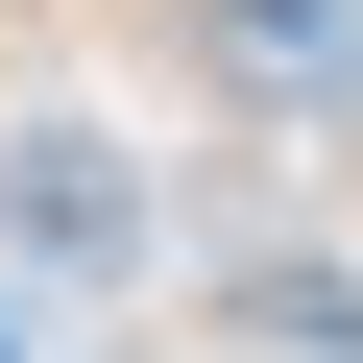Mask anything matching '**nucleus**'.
I'll return each mask as SVG.
<instances>
[{
    "instance_id": "nucleus-1",
    "label": "nucleus",
    "mask_w": 363,
    "mask_h": 363,
    "mask_svg": "<svg viewBox=\"0 0 363 363\" xmlns=\"http://www.w3.org/2000/svg\"><path fill=\"white\" fill-rule=\"evenodd\" d=\"M218 49L267 97H363V0H218Z\"/></svg>"
},
{
    "instance_id": "nucleus-2",
    "label": "nucleus",
    "mask_w": 363,
    "mask_h": 363,
    "mask_svg": "<svg viewBox=\"0 0 363 363\" xmlns=\"http://www.w3.org/2000/svg\"><path fill=\"white\" fill-rule=\"evenodd\" d=\"M25 218H49L73 267H121V242H145V194H121V145H25Z\"/></svg>"
}]
</instances>
